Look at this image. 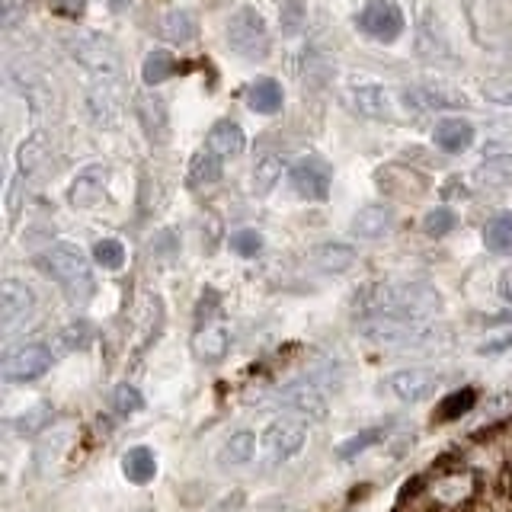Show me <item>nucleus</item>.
I'll list each match as a JSON object with an SVG mask.
<instances>
[{"label": "nucleus", "mask_w": 512, "mask_h": 512, "mask_svg": "<svg viewBox=\"0 0 512 512\" xmlns=\"http://www.w3.org/2000/svg\"><path fill=\"white\" fill-rule=\"evenodd\" d=\"M359 333L365 340L378 346H394V349H432L442 330L432 324V317H416V314H372L359 320Z\"/></svg>", "instance_id": "f257e3e1"}, {"label": "nucleus", "mask_w": 512, "mask_h": 512, "mask_svg": "<svg viewBox=\"0 0 512 512\" xmlns=\"http://www.w3.org/2000/svg\"><path fill=\"white\" fill-rule=\"evenodd\" d=\"M39 266L64 288V295H68L71 301L84 304L93 295V266L80 247L58 240V244L45 247L39 253Z\"/></svg>", "instance_id": "f03ea898"}, {"label": "nucleus", "mask_w": 512, "mask_h": 512, "mask_svg": "<svg viewBox=\"0 0 512 512\" xmlns=\"http://www.w3.org/2000/svg\"><path fill=\"white\" fill-rule=\"evenodd\" d=\"M477 493L480 480L474 468H445L426 480L420 500L436 512H461L477 500Z\"/></svg>", "instance_id": "7ed1b4c3"}, {"label": "nucleus", "mask_w": 512, "mask_h": 512, "mask_svg": "<svg viewBox=\"0 0 512 512\" xmlns=\"http://www.w3.org/2000/svg\"><path fill=\"white\" fill-rule=\"evenodd\" d=\"M68 48H71V58L96 80V84L116 87V80L122 74V58H119L116 42H112L109 36L80 29L68 39Z\"/></svg>", "instance_id": "20e7f679"}, {"label": "nucleus", "mask_w": 512, "mask_h": 512, "mask_svg": "<svg viewBox=\"0 0 512 512\" xmlns=\"http://www.w3.org/2000/svg\"><path fill=\"white\" fill-rule=\"evenodd\" d=\"M228 45L234 48V55L244 58V61L269 58L272 36H269V26L263 20V13L253 10V7H240L228 20Z\"/></svg>", "instance_id": "39448f33"}, {"label": "nucleus", "mask_w": 512, "mask_h": 512, "mask_svg": "<svg viewBox=\"0 0 512 512\" xmlns=\"http://www.w3.org/2000/svg\"><path fill=\"white\" fill-rule=\"evenodd\" d=\"M448 384V375L436 368H400V372L384 378V391L397 397L400 404H420V400L436 397Z\"/></svg>", "instance_id": "423d86ee"}, {"label": "nucleus", "mask_w": 512, "mask_h": 512, "mask_svg": "<svg viewBox=\"0 0 512 512\" xmlns=\"http://www.w3.org/2000/svg\"><path fill=\"white\" fill-rule=\"evenodd\" d=\"M52 362H55V356L45 343L13 346L10 352H4V359H0V378L13 381V384L36 381L48 372V368H52Z\"/></svg>", "instance_id": "0eeeda50"}, {"label": "nucleus", "mask_w": 512, "mask_h": 512, "mask_svg": "<svg viewBox=\"0 0 512 512\" xmlns=\"http://www.w3.org/2000/svg\"><path fill=\"white\" fill-rule=\"evenodd\" d=\"M356 26L365 32L368 39L391 45L404 36L407 20H404V10L397 7V0H368L362 7V13L356 16Z\"/></svg>", "instance_id": "6e6552de"}, {"label": "nucleus", "mask_w": 512, "mask_h": 512, "mask_svg": "<svg viewBox=\"0 0 512 512\" xmlns=\"http://www.w3.org/2000/svg\"><path fill=\"white\" fill-rule=\"evenodd\" d=\"M32 317H36V295L29 292V285L7 279L4 288H0V330L16 333V330H23Z\"/></svg>", "instance_id": "1a4fd4ad"}, {"label": "nucleus", "mask_w": 512, "mask_h": 512, "mask_svg": "<svg viewBox=\"0 0 512 512\" xmlns=\"http://www.w3.org/2000/svg\"><path fill=\"white\" fill-rule=\"evenodd\" d=\"M304 442H308V429H304L301 423L295 420H279V423H272L266 429V436H263V455H266V464L269 468H276V464H285V461H292Z\"/></svg>", "instance_id": "9d476101"}, {"label": "nucleus", "mask_w": 512, "mask_h": 512, "mask_svg": "<svg viewBox=\"0 0 512 512\" xmlns=\"http://www.w3.org/2000/svg\"><path fill=\"white\" fill-rule=\"evenodd\" d=\"M276 404L292 410L298 416H308V420H324L327 416V400L320 384L314 378H301V381H288L285 388H279Z\"/></svg>", "instance_id": "9b49d317"}, {"label": "nucleus", "mask_w": 512, "mask_h": 512, "mask_svg": "<svg viewBox=\"0 0 512 512\" xmlns=\"http://www.w3.org/2000/svg\"><path fill=\"white\" fill-rule=\"evenodd\" d=\"M288 186H292L301 199L324 202L330 196V167L320 157H301L298 164L288 170Z\"/></svg>", "instance_id": "f8f14e48"}, {"label": "nucleus", "mask_w": 512, "mask_h": 512, "mask_svg": "<svg viewBox=\"0 0 512 512\" xmlns=\"http://www.w3.org/2000/svg\"><path fill=\"white\" fill-rule=\"evenodd\" d=\"M346 103L352 112L365 119H388L391 116V93L378 84H359L346 90Z\"/></svg>", "instance_id": "ddd939ff"}, {"label": "nucleus", "mask_w": 512, "mask_h": 512, "mask_svg": "<svg viewBox=\"0 0 512 512\" xmlns=\"http://www.w3.org/2000/svg\"><path fill=\"white\" fill-rule=\"evenodd\" d=\"M106 180H109V170L103 164H93V167H84L77 176H74V183L68 189V202L74 208H90L103 199V192H106Z\"/></svg>", "instance_id": "4468645a"}, {"label": "nucleus", "mask_w": 512, "mask_h": 512, "mask_svg": "<svg viewBox=\"0 0 512 512\" xmlns=\"http://www.w3.org/2000/svg\"><path fill=\"white\" fill-rule=\"evenodd\" d=\"M432 141H436V148H442L445 154H461L474 144V125L461 116L439 119L436 132H432Z\"/></svg>", "instance_id": "2eb2a0df"}, {"label": "nucleus", "mask_w": 512, "mask_h": 512, "mask_svg": "<svg viewBox=\"0 0 512 512\" xmlns=\"http://www.w3.org/2000/svg\"><path fill=\"white\" fill-rule=\"evenodd\" d=\"M244 128H240L234 119H221L212 125V132H208V141H205V148H212L221 160H231L237 154H244Z\"/></svg>", "instance_id": "dca6fc26"}, {"label": "nucleus", "mask_w": 512, "mask_h": 512, "mask_svg": "<svg viewBox=\"0 0 512 512\" xmlns=\"http://www.w3.org/2000/svg\"><path fill=\"white\" fill-rule=\"evenodd\" d=\"M157 32H160V39H167L173 45H189L199 36V26H196V16H192L189 10H170V13L160 16Z\"/></svg>", "instance_id": "f3484780"}, {"label": "nucleus", "mask_w": 512, "mask_h": 512, "mask_svg": "<svg viewBox=\"0 0 512 512\" xmlns=\"http://www.w3.org/2000/svg\"><path fill=\"white\" fill-rule=\"evenodd\" d=\"M247 106L260 116H276L282 109V84L276 77H260L253 80L250 90H247Z\"/></svg>", "instance_id": "a211bd4d"}, {"label": "nucleus", "mask_w": 512, "mask_h": 512, "mask_svg": "<svg viewBox=\"0 0 512 512\" xmlns=\"http://www.w3.org/2000/svg\"><path fill=\"white\" fill-rule=\"evenodd\" d=\"M394 224V215L388 205H368L362 212L352 218V234L362 240H378L388 234V228Z\"/></svg>", "instance_id": "6ab92c4d"}, {"label": "nucleus", "mask_w": 512, "mask_h": 512, "mask_svg": "<svg viewBox=\"0 0 512 512\" xmlns=\"http://www.w3.org/2000/svg\"><path fill=\"white\" fill-rule=\"evenodd\" d=\"M221 173H224V160L212 148H199L196 154H192V160H189V186L192 189L218 183Z\"/></svg>", "instance_id": "aec40b11"}, {"label": "nucleus", "mask_w": 512, "mask_h": 512, "mask_svg": "<svg viewBox=\"0 0 512 512\" xmlns=\"http://www.w3.org/2000/svg\"><path fill=\"white\" fill-rule=\"evenodd\" d=\"M404 100H407V106H413L416 112H432V109H452V106H458V103H461L455 93H448L445 87H432V84L407 90V93H404Z\"/></svg>", "instance_id": "412c9836"}, {"label": "nucleus", "mask_w": 512, "mask_h": 512, "mask_svg": "<svg viewBox=\"0 0 512 512\" xmlns=\"http://www.w3.org/2000/svg\"><path fill=\"white\" fill-rule=\"evenodd\" d=\"M122 471L132 484H151L154 474H157V458H154L151 448L138 445V448H132V452H125Z\"/></svg>", "instance_id": "4be33fe9"}, {"label": "nucleus", "mask_w": 512, "mask_h": 512, "mask_svg": "<svg viewBox=\"0 0 512 512\" xmlns=\"http://www.w3.org/2000/svg\"><path fill=\"white\" fill-rule=\"evenodd\" d=\"M228 346H231V333L224 324H212V327L199 330V336H196V356L205 362H218L224 352H228Z\"/></svg>", "instance_id": "5701e85b"}, {"label": "nucleus", "mask_w": 512, "mask_h": 512, "mask_svg": "<svg viewBox=\"0 0 512 512\" xmlns=\"http://www.w3.org/2000/svg\"><path fill=\"white\" fill-rule=\"evenodd\" d=\"M135 109H138V119H141L144 128H148L151 138H164L167 135V106H164L160 96H138Z\"/></svg>", "instance_id": "b1692460"}, {"label": "nucleus", "mask_w": 512, "mask_h": 512, "mask_svg": "<svg viewBox=\"0 0 512 512\" xmlns=\"http://www.w3.org/2000/svg\"><path fill=\"white\" fill-rule=\"evenodd\" d=\"M176 74V58L173 52H167V48H151L148 58H144V68H141V77L148 87H157L164 84L167 77Z\"/></svg>", "instance_id": "393cba45"}, {"label": "nucleus", "mask_w": 512, "mask_h": 512, "mask_svg": "<svg viewBox=\"0 0 512 512\" xmlns=\"http://www.w3.org/2000/svg\"><path fill=\"white\" fill-rule=\"evenodd\" d=\"M256 455V436L250 429H240V432H231L228 442L221 445V464H247L250 458Z\"/></svg>", "instance_id": "a878e982"}, {"label": "nucleus", "mask_w": 512, "mask_h": 512, "mask_svg": "<svg viewBox=\"0 0 512 512\" xmlns=\"http://www.w3.org/2000/svg\"><path fill=\"white\" fill-rule=\"evenodd\" d=\"M484 244L490 253L509 256L512 253V212H500L484 228Z\"/></svg>", "instance_id": "bb28decb"}, {"label": "nucleus", "mask_w": 512, "mask_h": 512, "mask_svg": "<svg viewBox=\"0 0 512 512\" xmlns=\"http://www.w3.org/2000/svg\"><path fill=\"white\" fill-rule=\"evenodd\" d=\"M314 263L324 272H343L356 263V250H352L349 244H324V247L314 250Z\"/></svg>", "instance_id": "cd10ccee"}, {"label": "nucleus", "mask_w": 512, "mask_h": 512, "mask_svg": "<svg viewBox=\"0 0 512 512\" xmlns=\"http://www.w3.org/2000/svg\"><path fill=\"white\" fill-rule=\"evenodd\" d=\"M279 180H282V157L279 154H263L253 164V192L266 196V192H272V186H276Z\"/></svg>", "instance_id": "c85d7f7f"}, {"label": "nucleus", "mask_w": 512, "mask_h": 512, "mask_svg": "<svg viewBox=\"0 0 512 512\" xmlns=\"http://www.w3.org/2000/svg\"><path fill=\"white\" fill-rule=\"evenodd\" d=\"M474 404H477V391H474V388L452 391V394H448V397L442 400V404H439L436 420H439V423H452V420H458V416L471 413V410H474Z\"/></svg>", "instance_id": "c756f323"}, {"label": "nucleus", "mask_w": 512, "mask_h": 512, "mask_svg": "<svg viewBox=\"0 0 512 512\" xmlns=\"http://www.w3.org/2000/svg\"><path fill=\"white\" fill-rule=\"evenodd\" d=\"M90 112L100 125H112L119 119V103H116V96H112L109 84H96L90 90Z\"/></svg>", "instance_id": "7c9ffc66"}, {"label": "nucleus", "mask_w": 512, "mask_h": 512, "mask_svg": "<svg viewBox=\"0 0 512 512\" xmlns=\"http://www.w3.org/2000/svg\"><path fill=\"white\" fill-rule=\"evenodd\" d=\"M384 426H375V429H365V432H359V436H352V439H346L340 448H336V455H340L343 461H349V458H356L359 452H365V448H372L378 439H384Z\"/></svg>", "instance_id": "2f4dec72"}, {"label": "nucleus", "mask_w": 512, "mask_h": 512, "mask_svg": "<svg viewBox=\"0 0 512 512\" xmlns=\"http://www.w3.org/2000/svg\"><path fill=\"white\" fill-rule=\"evenodd\" d=\"M93 256H96V263L106 266V269H122L125 247H122V240H116V237H103L100 244L93 247Z\"/></svg>", "instance_id": "473e14b6"}, {"label": "nucleus", "mask_w": 512, "mask_h": 512, "mask_svg": "<svg viewBox=\"0 0 512 512\" xmlns=\"http://www.w3.org/2000/svg\"><path fill=\"white\" fill-rule=\"evenodd\" d=\"M484 160H512V128L509 132H496L484 141V148H480Z\"/></svg>", "instance_id": "72a5a7b5"}, {"label": "nucleus", "mask_w": 512, "mask_h": 512, "mask_svg": "<svg viewBox=\"0 0 512 512\" xmlns=\"http://www.w3.org/2000/svg\"><path fill=\"white\" fill-rule=\"evenodd\" d=\"M112 407L119 413H138L144 407V397L135 384H119V388L112 391Z\"/></svg>", "instance_id": "f704fd0d"}, {"label": "nucleus", "mask_w": 512, "mask_h": 512, "mask_svg": "<svg viewBox=\"0 0 512 512\" xmlns=\"http://www.w3.org/2000/svg\"><path fill=\"white\" fill-rule=\"evenodd\" d=\"M231 250L240 256H256L263 250V234L253 231V228H240L231 234Z\"/></svg>", "instance_id": "c9c22d12"}, {"label": "nucleus", "mask_w": 512, "mask_h": 512, "mask_svg": "<svg viewBox=\"0 0 512 512\" xmlns=\"http://www.w3.org/2000/svg\"><path fill=\"white\" fill-rule=\"evenodd\" d=\"M452 228H455V212H448V208H432L423 218V231L429 237H445Z\"/></svg>", "instance_id": "e433bc0d"}, {"label": "nucleus", "mask_w": 512, "mask_h": 512, "mask_svg": "<svg viewBox=\"0 0 512 512\" xmlns=\"http://www.w3.org/2000/svg\"><path fill=\"white\" fill-rule=\"evenodd\" d=\"M279 16H282L285 36H295V32L304 26V0H282Z\"/></svg>", "instance_id": "4c0bfd02"}, {"label": "nucleus", "mask_w": 512, "mask_h": 512, "mask_svg": "<svg viewBox=\"0 0 512 512\" xmlns=\"http://www.w3.org/2000/svg\"><path fill=\"white\" fill-rule=\"evenodd\" d=\"M484 96L496 106H512V80H490L484 84Z\"/></svg>", "instance_id": "58836bf2"}, {"label": "nucleus", "mask_w": 512, "mask_h": 512, "mask_svg": "<svg viewBox=\"0 0 512 512\" xmlns=\"http://www.w3.org/2000/svg\"><path fill=\"white\" fill-rule=\"evenodd\" d=\"M506 349H512V330H503L500 336H490L487 343L477 346L480 356H496V352H506Z\"/></svg>", "instance_id": "ea45409f"}, {"label": "nucleus", "mask_w": 512, "mask_h": 512, "mask_svg": "<svg viewBox=\"0 0 512 512\" xmlns=\"http://www.w3.org/2000/svg\"><path fill=\"white\" fill-rule=\"evenodd\" d=\"M58 7L64 13H71V16H80V13H84V7H87V0H58Z\"/></svg>", "instance_id": "a19ab883"}, {"label": "nucleus", "mask_w": 512, "mask_h": 512, "mask_svg": "<svg viewBox=\"0 0 512 512\" xmlns=\"http://www.w3.org/2000/svg\"><path fill=\"white\" fill-rule=\"evenodd\" d=\"M500 292H503L506 298H512V276H506V279H503V288H500Z\"/></svg>", "instance_id": "79ce46f5"}, {"label": "nucleus", "mask_w": 512, "mask_h": 512, "mask_svg": "<svg viewBox=\"0 0 512 512\" xmlns=\"http://www.w3.org/2000/svg\"><path fill=\"white\" fill-rule=\"evenodd\" d=\"M128 4H132V0H109V7H112V10H122V7H128Z\"/></svg>", "instance_id": "37998d69"}, {"label": "nucleus", "mask_w": 512, "mask_h": 512, "mask_svg": "<svg viewBox=\"0 0 512 512\" xmlns=\"http://www.w3.org/2000/svg\"><path fill=\"white\" fill-rule=\"evenodd\" d=\"M410 512H436V509H429V506H426V503L420 500V503H416V506H410Z\"/></svg>", "instance_id": "c03bdc74"}]
</instances>
